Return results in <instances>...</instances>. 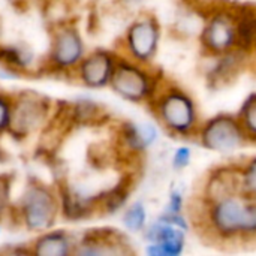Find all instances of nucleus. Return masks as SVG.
Masks as SVG:
<instances>
[{
	"label": "nucleus",
	"mask_w": 256,
	"mask_h": 256,
	"mask_svg": "<svg viewBox=\"0 0 256 256\" xmlns=\"http://www.w3.org/2000/svg\"><path fill=\"white\" fill-rule=\"evenodd\" d=\"M160 124L171 134L188 136L200 129L198 108L192 96L180 87L159 88L148 102Z\"/></svg>",
	"instance_id": "f257e3e1"
},
{
	"label": "nucleus",
	"mask_w": 256,
	"mask_h": 256,
	"mask_svg": "<svg viewBox=\"0 0 256 256\" xmlns=\"http://www.w3.org/2000/svg\"><path fill=\"white\" fill-rule=\"evenodd\" d=\"M20 220L26 231L40 234L54 228L60 216V196L40 182H32L24 188L18 201Z\"/></svg>",
	"instance_id": "f03ea898"
},
{
	"label": "nucleus",
	"mask_w": 256,
	"mask_h": 256,
	"mask_svg": "<svg viewBox=\"0 0 256 256\" xmlns=\"http://www.w3.org/2000/svg\"><path fill=\"white\" fill-rule=\"evenodd\" d=\"M248 201L249 198L243 194H236L206 204V224L208 232L224 243L243 242Z\"/></svg>",
	"instance_id": "7ed1b4c3"
},
{
	"label": "nucleus",
	"mask_w": 256,
	"mask_h": 256,
	"mask_svg": "<svg viewBox=\"0 0 256 256\" xmlns=\"http://www.w3.org/2000/svg\"><path fill=\"white\" fill-rule=\"evenodd\" d=\"M159 80L142 63L132 58H117L110 87L122 99L132 104L150 102L158 90Z\"/></svg>",
	"instance_id": "20e7f679"
},
{
	"label": "nucleus",
	"mask_w": 256,
	"mask_h": 256,
	"mask_svg": "<svg viewBox=\"0 0 256 256\" xmlns=\"http://www.w3.org/2000/svg\"><path fill=\"white\" fill-rule=\"evenodd\" d=\"M12 99V117L8 130L12 138L24 140L46 124L51 111L48 96L33 90H24Z\"/></svg>",
	"instance_id": "39448f33"
},
{
	"label": "nucleus",
	"mask_w": 256,
	"mask_h": 256,
	"mask_svg": "<svg viewBox=\"0 0 256 256\" xmlns=\"http://www.w3.org/2000/svg\"><path fill=\"white\" fill-rule=\"evenodd\" d=\"M198 135L204 148L220 154L234 153L248 142L238 117L231 114H218L212 117L200 128Z\"/></svg>",
	"instance_id": "423d86ee"
},
{
	"label": "nucleus",
	"mask_w": 256,
	"mask_h": 256,
	"mask_svg": "<svg viewBox=\"0 0 256 256\" xmlns=\"http://www.w3.org/2000/svg\"><path fill=\"white\" fill-rule=\"evenodd\" d=\"M160 26L153 15H142L132 21L124 34V48L129 58L147 64L158 52Z\"/></svg>",
	"instance_id": "0eeeda50"
},
{
	"label": "nucleus",
	"mask_w": 256,
	"mask_h": 256,
	"mask_svg": "<svg viewBox=\"0 0 256 256\" xmlns=\"http://www.w3.org/2000/svg\"><path fill=\"white\" fill-rule=\"evenodd\" d=\"M86 56V46L80 30L75 26H62L56 28L50 46L48 63L56 70L76 69L82 57Z\"/></svg>",
	"instance_id": "6e6552de"
},
{
	"label": "nucleus",
	"mask_w": 256,
	"mask_h": 256,
	"mask_svg": "<svg viewBox=\"0 0 256 256\" xmlns=\"http://www.w3.org/2000/svg\"><path fill=\"white\" fill-rule=\"evenodd\" d=\"M201 44L210 54H222L237 48V24L234 12L220 9L213 12L202 26Z\"/></svg>",
	"instance_id": "1a4fd4ad"
},
{
	"label": "nucleus",
	"mask_w": 256,
	"mask_h": 256,
	"mask_svg": "<svg viewBox=\"0 0 256 256\" xmlns=\"http://www.w3.org/2000/svg\"><path fill=\"white\" fill-rule=\"evenodd\" d=\"M144 238L148 242L146 254L148 256H178L186 244V231L158 219L144 230Z\"/></svg>",
	"instance_id": "9d476101"
},
{
	"label": "nucleus",
	"mask_w": 256,
	"mask_h": 256,
	"mask_svg": "<svg viewBox=\"0 0 256 256\" xmlns=\"http://www.w3.org/2000/svg\"><path fill=\"white\" fill-rule=\"evenodd\" d=\"M117 58L118 57L116 54L106 50H96L90 54H86L76 66L80 82L93 90L110 86Z\"/></svg>",
	"instance_id": "9b49d317"
},
{
	"label": "nucleus",
	"mask_w": 256,
	"mask_h": 256,
	"mask_svg": "<svg viewBox=\"0 0 256 256\" xmlns=\"http://www.w3.org/2000/svg\"><path fill=\"white\" fill-rule=\"evenodd\" d=\"M129 242L126 236L112 228H93L86 231L75 244L76 255H114L126 254Z\"/></svg>",
	"instance_id": "f8f14e48"
},
{
	"label": "nucleus",
	"mask_w": 256,
	"mask_h": 256,
	"mask_svg": "<svg viewBox=\"0 0 256 256\" xmlns=\"http://www.w3.org/2000/svg\"><path fill=\"white\" fill-rule=\"evenodd\" d=\"M236 194H242V168L220 166L210 172L204 188L206 204Z\"/></svg>",
	"instance_id": "ddd939ff"
},
{
	"label": "nucleus",
	"mask_w": 256,
	"mask_h": 256,
	"mask_svg": "<svg viewBox=\"0 0 256 256\" xmlns=\"http://www.w3.org/2000/svg\"><path fill=\"white\" fill-rule=\"evenodd\" d=\"M123 147L132 154H141L159 140L156 124L148 122H123L118 130Z\"/></svg>",
	"instance_id": "4468645a"
},
{
	"label": "nucleus",
	"mask_w": 256,
	"mask_h": 256,
	"mask_svg": "<svg viewBox=\"0 0 256 256\" xmlns=\"http://www.w3.org/2000/svg\"><path fill=\"white\" fill-rule=\"evenodd\" d=\"M76 242L64 230H48L33 240L32 254L36 256H68L74 254Z\"/></svg>",
	"instance_id": "2eb2a0df"
},
{
	"label": "nucleus",
	"mask_w": 256,
	"mask_h": 256,
	"mask_svg": "<svg viewBox=\"0 0 256 256\" xmlns=\"http://www.w3.org/2000/svg\"><path fill=\"white\" fill-rule=\"evenodd\" d=\"M246 52L248 51H244V50L234 48L226 52L218 54V62L208 74L212 82L222 84V82L231 81V78L237 76L238 72L244 66Z\"/></svg>",
	"instance_id": "dca6fc26"
},
{
	"label": "nucleus",
	"mask_w": 256,
	"mask_h": 256,
	"mask_svg": "<svg viewBox=\"0 0 256 256\" xmlns=\"http://www.w3.org/2000/svg\"><path fill=\"white\" fill-rule=\"evenodd\" d=\"M70 116L74 124L90 126V124L102 123L106 118V111L94 99L80 98L75 102H70Z\"/></svg>",
	"instance_id": "f3484780"
},
{
	"label": "nucleus",
	"mask_w": 256,
	"mask_h": 256,
	"mask_svg": "<svg viewBox=\"0 0 256 256\" xmlns=\"http://www.w3.org/2000/svg\"><path fill=\"white\" fill-rule=\"evenodd\" d=\"M122 224L129 232L144 231L147 226V208H146V206L141 201L130 204L123 213Z\"/></svg>",
	"instance_id": "a211bd4d"
},
{
	"label": "nucleus",
	"mask_w": 256,
	"mask_h": 256,
	"mask_svg": "<svg viewBox=\"0 0 256 256\" xmlns=\"http://www.w3.org/2000/svg\"><path fill=\"white\" fill-rule=\"evenodd\" d=\"M237 117L244 129L248 141L256 142V93H252L243 102Z\"/></svg>",
	"instance_id": "6ab92c4d"
},
{
	"label": "nucleus",
	"mask_w": 256,
	"mask_h": 256,
	"mask_svg": "<svg viewBox=\"0 0 256 256\" xmlns=\"http://www.w3.org/2000/svg\"><path fill=\"white\" fill-rule=\"evenodd\" d=\"M242 194L246 198L256 200V156L242 166Z\"/></svg>",
	"instance_id": "aec40b11"
},
{
	"label": "nucleus",
	"mask_w": 256,
	"mask_h": 256,
	"mask_svg": "<svg viewBox=\"0 0 256 256\" xmlns=\"http://www.w3.org/2000/svg\"><path fill=\"white\" fill-rule=\"evenodd\" d=\"M12 174H0V220L10 208Z\"/></svg>",
	"instance_id": "412c9836"
},
{
	"label": "nucleus",
	"mask_w": 256,
	"mask_h": 256,
	"mask_svg": "<svg viewBox=\"0 0 256 256\" xmlns=\"http://www.w3.org/2000/svg\"><path fill=\"white\" fill-rule=\"evenodd\" d=\"M12 102L14 99L0 92V135L9 130L10 117H12Z\"/></svg>",
	"instance_id": "4be33fe9"
},
{
	"label": "nucleus",
	"mask_w": 256,
	"mask_h": 256,
	"mask_svg": "<svg viewBox=\"0 0 256 256\" xmlns=\"http://www.w3.org/2000/svg\"><path fill=\"white\" fill-rule=\"evenodd\" d=\"M190 160H192V150L190 147H186V146H182L178 147L172 158H171V165L174 170L180 171V170H184L190 165Z\"/></svg>",
	"instance_id": "5701e85b"
},
{
	"label": "nucleus",
	"mask_w": 256,
	"mask_h": 256,
	"mask_svg": "<svg viewBox=\"0 0 256 256\" xmlns=\"http://www.w3.org/2000/svg\"><path fill=\"white\" fill-rule=\"evenodd\" d=\"M184 207V198L183 194L180 190H171L170 196H168V204L165 207V212H171V213H183Z\"/></svg>",
	"instance_id": "b1692460"
},
{
	"label": "nucleus",
	"mask_w": 256,
	"mask_h": 256,
	"mask_svg": "<svg viewBox=\"0 0 256 256\" xmlns=\"http://www.w3.org/2000/svg\"><path fill=\"white\" fill-rule=\"evenodd\" d=\"M158 219L164 220V222H168L183 231H188L189 230V224L186 220V218L183 216V213H171V212H164Z\"/></svg>",
	"instance_id": "393cba45"
},
{
	"label": "nucleus",
	"mask_w": 256,
	"mask_h": 256,
	"mask_svg": "<svg viewBox=\"0 0 256 256\" xmlns=\"http://www.w3.org/2000/svg\"><path fill=\"white\" fill-rule=\"evenodd\" d=\"M254 50L256 51V36H255V44H254Z\"/></svg>",
	"instance_id": "a878e982"
},
{
	"label": "nucleus",
	"mask_w": 256,
	"mask_h": 256,
	"mask_svg": "<svg viewBox=\"0 0 256 256\" xmlns=\"http://www.w3.org/2000/svg\"><path fill=\"white\" fill-rule=\"evenodd\" d=\"M0 231H2V226H0Z\"/></svg>",
	"instance_id": "bb28decb"
}]
</instances>
